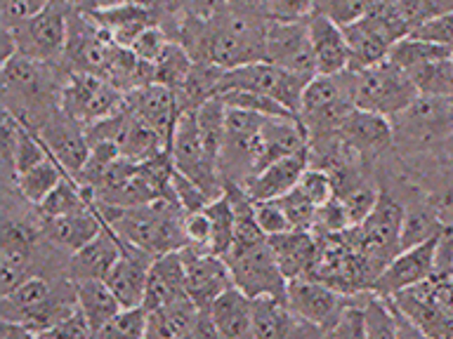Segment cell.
Wrapping results in <instances>:
<instances>
[{
  "label": "cell",
  "instance_id": "6da1fadb",
  "mask_svg": "<svg viewBox=\"0 0 453 339\" xmlns=\"http://www.w3.org/2000/svg\"><path fill=\"white\" fill-rule=\"evenodd\" d=\"M69 71L17 52L3 62V111L38 132L59 109Z\"/></svg>",
  "mask_w": 453,
  "mask_h": 339
},
{
  "label": "cell",
  "instance_id": "7a4b0ae2",
  "mask_svg": "<svg viewBox=\"0 0 453 339\" xmlns=\"http://www.w3.org/2000/svg\"><path fill=\"white\" fill-rule=\"evenodd\" d=\"M92 207L120 238L147 250L154 257L182 250L187 245V231H184L187 212L177 203L175 196L156 198L151 203L133 205V207H119L109 203H92Z\"/></svg>",
  "mask_w": 453,
  "mask_h": 339
},
{
  "label": "cell",
  "instance_id": "3957f363",
  "mask_svg": "<svg viewBox=\"0 0 453 339\" xmlns=\"http://www.w3.org/2000/svg\"><path fill=\"white\" fill-rule=\"evenodd\" d=\"M395 154L402 161H418L439 151L453 132V97L418 94L403 111L392 116Z\"/></svg>",
  "mask_w": 453,
  "mask_h": 339
},
{
  "label": "cell",
  "instance_id": "277c9868",
  "mask_svg": "<svg viewBox=\"0 0 453 339\" xmlns=\"http://www.w3.org/2000/svg\"><path fill=\"white\" fill-rule=\"evenodd\" d=\"M382 189V186H380ZM402 224H403V203L392 193L382 189L373 212L361 224L349 226L345 236L361 254L366 274L373 288L375 278L380 271L402 252Z\"/></svg>",
  "mask_w": 453,
  "mask_h": 339
},
{
  "label": "cell",
  "instance_id": "5b68a950",
  "mask_svg": "<svg viewBox=\"0 0 453 339\" xmlns=\"http://www.w3.org/2000/svg\"><path fill=\"white\" fill-rule=\"evenodd\" d=\"M354 71H340V73H317L303 92L300 102V123L304 125L311 139L338 134L342 120L354 109Z\"/></svg>",
  "mask_w": 453,
  "mask_h": 339
},
{
  "label": "cell",
  "instance_id": "8992f818",
  "mask_svg": "<svg viewBox=\"0 0 453 339\" xmlns=\"http://www.w3.org/2000/svg\"><path fill=\"white\" fill-rule=\"evenodd\" d=\"M345 28L347 42H349V69H368L373 64L388 59L389 49L403 35H409V26L403 21L395 0H378V5Z\"/></svg>",
  "mask_w": 453,
  "mask_h": 339
},
{
  "label": "cell",
  "instance_id": "52a82bcc",
  "mask_svg": "<svg viewBox=\"0 0 453 339\" xmlns=\"http://www.w3.org/2000/svg\"><path fill=\"white\" fill-rule=\"evenodd\" d=\"M267 116H260L246 109L226 106V127L222 148H219L218 168L222 186L226 182L243 184L257 172L260 165V134Z\"/></svg>",
  "mask_w": 453,
  "mask_h": 339
},
{
  "label": "cell",
  "instance_id": "ba28073f",
  "mask_svg": "<svg viewBox=\"0 0 453 339\" xmlns=\"http://www.w3.org/2000/svg\"><path fill=\"white\" fill-rule=\"evenodd\" d=\"M418 97L411 76L395 62L373 64L354 71V104L380 116H396Z\"/></svg>",
  "mask_w": 453,
  "mask_h": 339
},
{
  "label": "cell",
  "instance_id": "9c48e42d",
  "mask_svg": "<svg viewBox=\"0 0 453 339\" xmlns=\"http://www.w3.org/2000/svg\"><path fill=\"white\" fill-rule=\"evenodd\" d=\"M168 151L177 172H182L196 184H201L212 198H218L225 191L218 158L211 154V148L205 147L203 134L198 127L196 109H187V111L180 113Z\"/></svg>",
  "mask_w": 453,
  "mask_h": 339
},
{
  "label": "cell",
  "instance_id": "30bf717a",
  "mask_svg": "<svg viewBox=\"0 0 453 339\" xmlns=\"http://www.w3.org/2000/svg\"><path fill=\"white\" fill-rule=\"evenodd\" d=\"M73 7L69 0H52L45 10L31 19L10 28L21 55L34 56L48 64H64L66 42H69V21Z\"/></svg>",
  "mask_w": 453,
  "mask_h": 339
},
{
  "label": "cell",
  "instance_id": "8fae6325",
  "mask_svg": "<svg viewBox=\"0 0 453 339\" xmlns=\"http://www.w3.org/2000/svg\"><path fill=\"white\" fill-rule=\"evenodd\" d=\"M311 78L310 73H297L272 62H253L236 69H226L219 80V92L226 90H253L279 99L290 111H300L303 92Z\"/></svg>",
  "mask_w": 453,
  "mask_h": 339
},
{
  "label": "cell",
  "instance_id": "7c38bea8",
  "mask_svg": "<svg viewBox=\"0 0 453 339\" xmlns=\"http://www.w3.org/2000/svg\"><path fill=\"white\" fill-rule=\"evenodd\" d=\"M126 104V92H120L109 78L88 71H69L62 92V111L85 127L111 116Z\"/></svg>",
  "mask_w": 453,
  "mask_h": 339
},
{
  "label": "cell",
  "instance_id": "4fadbf2b",
  "mask_svg": "<svg viewBox=\"0 0 453 339\" xmlns=\"http://www.w3.org/2000/svg\"><path fill=\"white\" fill-rule=\"evenodd\" d=\"M225 260L232 268L234 285L243 290L246 295L286 297L288 278L283 275L279 261L274 260L269 240L241 247V250H232Z\"/></svg>",
  "mask_w": 453,
  "mask_h": 339
},
{
  "label": "cell",
  "instance_id": "5bb4252c",
  "mask_svg": "<svg viewBox=\"0 0 453 339\" xmlns=\"http://www.w3.org/2000/svg\"><path fill=\"white\" fill-rule=\"evenodd\" d=\"M354 297L357 295H345L311 275L293 278L286 288V302H288L290 311L297 318L319 325L324 330V337H328V330L338 320L340 311L345 309Z\"/></svg>",
  "mask_w": 453,
  "mask_h": 339
},
{
  "label": "cell",
  "instance_id": "9a60e30c",
  "mask_svg": "<svg viewBox=\"0 0 453 339\" xmlns=\"http://www.w3.org/2000/svg\"><path fill=\"white\" fill-rule=\"evenodd\" d=\"M338 134L345 139L347 147H352L361 155V161L368 168H373L380 161H385L389 154H395V130L392 120L380 113L366 111L354 106L342 120Z\"/></svg>",
  "mask_w": 453,
  "mask_h": 339
},
{
  "label": "cell",
  "instance_id": "2e32d148",
  "mask_svg": "<svg viewBox=\"0 0 453 339\" xmlns=\"http://www.w3.org/2000/svg\"><path fill=\"white\" fill-rule=\"evenodd\" d=\"M267 62L288 71H297V73L317 76L307 17L304 19H274V17L269 19Z\"/></svg>",
  "mask_w": 453,
  "mask_h": 339
},
{
  "label": "cell",
  "instance_id": "e0dca14e",
  "mask_svg": "<svg viewBox=\"0 0 453 339\" xmlns=\"http://www.w3.org/2000/svg\"><path fill=\"white\" fill-rule=\"evenodd\" d=\"M184 271H187V295L196 302L198 309H211L215 297L232 288V268L225 257L196 245H184Z\"/></svg>",
  "mask_w": 453,
  "mask_h": 339
},
{
  "label": "cell",
  "instance_id": "ac0fdd59",
  "mask_svg": "<svg viewBox=\"0 0 453 339\" xmlns=\"http://www.w3.org/2000/svg\"><path fill=\"white\" fill-rule=\"evenodd\" d=\"M35 134L45 141L48 151L55 155V161L62 165L66 175L76 177L83 170L90 155V141L83 123H78L59 109Z\"/></svg>",
  "mask_w": 453,
  "mask_h": 339
},
{
  "label": "cell",
  "instance_id": "d6986e66",
  "mask_svg": "<svg viewBox=\"0 0 453 339\" xmlns=\"http://www.w3.org/2000/svg\"><path fill=\"white\" fill-rule=\"evenodd\" d=\"M439 236V233H437ZM437 236L425 240L420 245L403 247L388 267L382 268L380 275L375 278L373 292L392 297L406 288H413L425 278L434 275V250H437Z\"/></svg>",
  "mask_w": 453,
  "mask_h": 339
},
{
  "label": "cell",
  "instance_id": "ffe728a7",
  "mask_svg": "<svg viewBox=\"0 0 453 339\" xmlns=\"http://www.w3.org/2000/svg\"><path fill=\"white\" fill-rule=\"evenodd\" d=\"M151 261H154V254L120 238V257L104 278L113 295L119 297L120 306H144Z\"/></svg>",
  "mask_w": 453,
  "mask_h": 339
},
{
  "label": "cell",
  "instance_id": "44dd1931",
  "mask_svg": "<svg viewBox=\"0 0 453 339\" xmlns=\"http://www.w3.org/2000/svg\"><path fill=\"white\" fill-rule=\"evenodd\" d=\"M126 102L147 125H151L156 132L161 134L165 147H170L173 130H175L177 118L182 113L175 90H170L161 83H151L140 87V90L127 92Z\"/></svg>",
  "mask_w": 453,
  "mask_h": 339
},
{
  "label": "cell",
  "instance_id": "7402d4cb",
  "mask_svg": "<svg viewBox=\"0 0 453 339\" xmlns=\"http://www.w3.org/2000/svg\"><path fill=\"white\" fill-rule=\"evenodd\" d=\"M120 257V238L111 226L104 229L95 238L76 252H71L66 264V275L71 281H104L116 260Z\"/></svg>",
  "mask_w": 453,
  "mask_h": 339
},
{
  "label": "cell",
  "instance_id": "603a6c76",
  "mask_svg": "<svg viewBox=\"0 0 453 339\" xmlns=\"http://www.w3.org/2000/svg\"><path fill=\"white\" fill-rule=\"evenodd\" d=\"M307 26H310L317 73L331 76V73H340V71L349 69L352 55H349V42H347L345 28L319 12H311L307 17Z\"/></svg>",
  "mask_w": 453,
  "mask_h": 339
},
{
  "label": "cell",
  "instance_id": "cb8c5ba5",
  "mask_svg": "<svg viewBox=\"0 0 453 339\" xmlns=\"http://www.w3.org/2000/svg\"><path fill=\"white\" fill-rule=\"evenodd\" d=\"M310 168V148L290 154L286 158L269 162L267 168L255 172L243 189L253 200H272V198H281L290 189H296L304 170Z\"/></svg>",
  "mask_w": 453,
  "mask_h": 339
},
{
  "label": "cell",
  "instance_id": "d4e9b609",
  "mask_svg": "<svg viewBox=\"0 0 453 339\" xmlns=\"http://www.w3.org/2000/svg\"><path fill=\"white\" fill-rule=\"evenodd\" d=\"M267 240L274 260L279 261L288 281L311 274L319 254V238L311 229H288V231L269 236Z\"/></svg>",
  "mask_w": 453,
  "mask_h": 339
},
{
  "label": "cell",
  "instance_id": "484cf974",
  "mask_svg": "<svg viewBox=\"0 0 453 339\" xmlns=\"http://www.w3.org/2000/svg\"><path fill=\"white\" fill-rule=\"evenodd\" d=\"M102 229H104V219L99 217V212L92 205L69 215L42 219V236L66 254L88 245Z\"/></svg>",
  "mask_w": 453,
  "mask_h": 339
},
{
  "label": "cell",
  "instance_id": "4316f807",
  "mask_svg": "<svg viewBox=\"0 0 453 339\" xmlns=\"http://www.w3.org/2000/svg\"><path fill=\"white\" fill-rule=\"evenodd\" d=\"M92 19L97 21L99 26L104 28L106 34L111 35L116 45L130 48L134 38L144 31V28L158 24V14L156 10L147 5H137V3H116V5H99L92 10Z\"/></svg>",
  "mask_w": 453,
  "mask_h": 339
},
{
  "label": "cell",
  "instance_id": "83f0119b",
  "mask_svg": "<svg viewBox=\"0 0 453 339\" xmlns=\"http://www.w3.org/2000/svg\"><path fill=\"white\" fill-rule=\"evenodd\" d=\"M184 295H187V271H184L182 252L173 250V252L154 257L151 268H149L147 295H144L147 311L158 309L163 304Z\"/></svg>",
  "mask_w": 453,
  "mask_h": 339
},
{
  "label": "cell",
  "instance_id": "f1b7e54d",
  "mask_svg": "<svg viewBox=\"0 0 453 339\" xmlns=\"http://www.w3.org/2000/svg\"><path fill=\"white\" fill-rule=\"evenodd\" d=\"M304 148H310V134L300 123V118H296V116L293 118H265L260 134V165H257V172L262 168H267L269 162L286 158L290 154H297V151H304Z\"/></svg>",
  "mask_w": 453,
  "mask_h": 339
},
{
  "label": "cell",
  "instance_id": "f546056e",
  "mask_svg": "<svg viewBox=\"0 0 453 339\" xmlns=\"http://www.w3.org/2000/svg\"><path fill=\"white\" fill-rule=\"evenodd\" d=\"M201 309L189 295L177 297L173 302L163 304L158 309L149 311L147 337L158 339H182L194 337Z\"/></svg>",
  "mask_w": 453,
  "mask_h": 339
},
{
  "label": "cell",
  "instance_id": "4dcf8cb0",
  "mask_svg": "<svg viewBox=\"0 0 453 339\" xmlns=\"http://www.w3.org/2000/svg\"><path fill=\"white\" fill-rule=\"evenodd\" d=\"M212 323L219 337H250L253 323V297L232 285L211 304Z\"/></svg>",
  "mask_w": 453,
  "mask_h": 339
},
{
  "label": "cell",
  "instance_id": "1f68e13d",
  "mask_svg": "<svg viewBox=\"0 0 453 339\" xmlns=\"http://www.w3.org/2000/svg\"><path fill=\"white\" fill-rule=\"evenodd\" d=\"M392 299L416 323L423 337H453V316L437 302H432L430 297L409 288L392 295Z\"/></svg>",
  "mask_w": 453,
  "mask_h": 339
},
{
  "label": "cell",
  "instance_id": "d6a6232c",
  "mask_svg": "<svg viewBox=\"0 0 453 339\" xmlns=\"http://www.w3.org/2000/svg\"><path fill=\"white\" fill-rule=\"evenodd\" d=\"M73 288H76L78 309L83 311L92 328V335L97 337V332L123 309L119 297L113 295L106 281H76Z\"/></svg>",
  "mask_w": 453,
  "mask_h": 339
},
{
  "label": "cell",
  "instance_id": "836d02e7",
  "mask_svg": "<svg viewBox=\"0 0 453 339\" xmlns=\"http://www.w3.org/2000/svg\"><path fill=\"white\" fill-rule=\"evenodd\" d=\"M66 172L59 162L55 161V155L50 154L48 158L38 165H34L27 172H21L17 179H14V186H7V189H14L19 193V198H24L27 203L38 205L42 198L48 196L50 191L55 189L57 184L62 182Z\"/></svg>",
  "mask_w": 453,
  "mask_h": 339
},
{
  "label": "cell",
  "instance_id": "e575fe53",
  "mask_svg": "<svg viewBox=\"0 0 453 339\" xmlns=\"http://www.w3.org/2000/svg\"><path fill=\"white\" fill-rule=\"evenodd\" d=\"M416 85L418 94L453 97V56H441L406 71Z\"/></svg>",
  "mask_w": 453,
  "mask_h": 339
},
{
  "label": "cell",
  "instance_id": "d590c367",
  "mask_svg": "<svg viewBox=\"0 0 453 339\" xmlns=\"http://www.w3.org/2000/svg\"><path fill=\"white\" fill-rule=\"evenodd\" d=\"M194 66V56L182 42L170 41L168 48L163 49V55L154 62V83H161L170 90H180Z\"/></svg>",
  "mask_w": 453,
  "mask_h": 339
},
{
  "label": "cell",
  "instance_id": "8d00e7d4",
  "mask_svg": "<svg viewBox=\"0 0 453 339\" xmlns=\"http://www.w3.org/2000/svg\"><path fill=\"white\" fill-rule=\"evenodd\" d=\"M205 215L211 219L212 229L211 252L219 254V257H226L234 245V207L225 191L205 205Z\"/></svg>",
  "mask_w": 453,
  "mask_h": 339
},
{
  "label": "cell",
  "instance_id": "74e56055",
  "mask_svg": "<svg viewBox=\"0 0 453 339\" xmlns=\"http://www.w3.org/2000/svg\"><path fill=\"white\" fill-rule=\"evenodd\" d=\"M441 56H453V52L430 41L416 38V35H403L402 41H396L392 45L388 59L395 62L396 66H402L403 71H411L420 66V64L432 62V59H441Z\"/></svg>",
  "mask_w": 453,
  "mask_h": 339
},
{
  "label": "cell",
  "instance_id": "f35d334b",
  "mask_svg": "<svg viewBox=\"0 0 453 339\" xmlns=\"http://www.w3.org/2000/svg\"><path fill=\"white\" fill-rule=\"evenodd\" d=\"M83 207H90V203L85 200L83 191H81V184L69 175L64 177L62 182L57 184L55 189L50 191L48 196L35 205V210H38V215H41L42 219L69 215V212L83 210Z\"/></svg>",
  "mask_w": 453,
  "mask_h": 339
},
{
  "label": "cell",
  "instance_id": "ab89813d",
  "mask_svg": "<svg viewBox=\"0 0 453 339\" xmlns=\"http://www.w3.org/2000/svg\"><path fill=\"white\" fill-rule=\"evenodd\" d=\"M364 318H366V339H396V318L392 302L385 295L368 292L364 302Z\"/></svg>",
  "mask_w": 453,
  "mask_h": 339
},
{
  "label": "cell",
  "instance_id": "60d3db41",
  "mask_svg": "<svg viewBox=\"0 0 453 339\" xmlns=\"http://www.w3.org/2000/svg\"><path fill=\"white\" fill-rule=\"evenodd\" d=\"M219 97L225 99L226 106H236V109H246V111H255L267 118H300L296 111H290L288 106H283L279 99L262 94V92L253 90H226Z\"/></svg>",
  "mask_w": 453,
  "mask_h": 339
},
{
  "label": "cell",
  "instance_id": "b9f144b4",
  "mask_svg": "<svg viewBox=\"0 0 453 339\" xmlns=\"http://www.w3.org/2000/svg\"><path fill=\"white\" fill-rule=\"evenodd\" d=\"M147 306H123L109 323L97 332V337L109 339H142L147 337Z\"/></svg>",
  "mask_w": 453,
  "mask_h": 339
},
{
  "label": "cell",
  "instance_id": "7bdbcfd3",
  "mask_svg": "<svg viewBox=\"0 0 453 339\" xmlns=\"http://www.w3.org/2000/svg\"><path fill=\"white\" fill-rule=\"evenodd\" d=\"M378 0H314V12L324 14L340 26H349L361 17H366Z\"/></svg>",
  "mask_w": 453,
  "mask_h": 339
},
{
  "label": "cell",
  "instance_id": "ee69618b",
  "mask_svg": "<svg viewBox=\"0 0 453 339\" xmlns=\"http://www.w3.org/2000/svg\"><path fill=\"white\" fill-rule=\"evenodd\" d=\"M366 292H359L352 302L347 304L345 309L340 311L338 320L328 330V337H347V339H366V318H364V302H366Z\"/></svg>",
  "mask_w": 453,
  "mask_h": 339
},
{
  "label": "cell",
  "instance_id": "f6af8a7d",
  "mask_svg": "<svg viewBox=\"0 0 453 339\" xmlns=\"http://www.w3.org/2000/svg\"><path fill=\"white\" fill-rule=\"evenodd\" d=\"M170 186H173V196H175L177 203L182 205L184 212L205 210V205L212 200L211 193H208L201 184H196L194 179L182 175V172H177V170L173 172Z\"/></svg>",
  "mask_w": 453,
  "mask_h": 339
},
{
  "label": "cell",
  "instance_id": "bcb514c9",
  "mask_svg": "<svg viewBox=\"0 0 453 339\" xmlns=\"http://www.w3.org/2000/svg\"><path fill=\"white\" fill-rule=\"evenodd\" d=\"M281 207L288 215V222L293 229H314V219H317L319 205H314L310 198L304 196L300 189H290L281 198H276Z\"/></svg>",
  "mask_w": 453,
  "mask_h": 339
},
{
  "label": "cell",
  "instance_id": "7dc6e473",
  "mask_svg": "<svg viewBox=\"0 0 453 339\" xmlns=\"http://www.w3.org/2000/svg\"><path fill=\"white\" fill-rule=\"evenodd\" d=\"M296 189L303 191L304 196L310 198L314 205H319V207H321L324 203H328V200L335 196V189H333L331 175H328L326 170L314 168V165H310V168L304 170Z\"/></svg>",
  "mask_w": 453,
  "mask_h": 339
},
{
  "label": "cell",
  "instance_id": "c3c4849f",
  "mask_svg": "<svg viewBox=\"0 0 453 339\" xmlns=\"http://www.w3.org/2000/svg\"><path fill=\"white\" fill-rule=\"evenodd\" d=\"M409 35L430 41L434 42V45H441V48L451 49L453 52V12L434 14L432 19L423 21L420 26L413 28Z\"/></svg>",
  "mask_w": 453,
  "mask_h": 339
},
{
  "label": "cell",
  "instance_id": "681fc988",
  "mask_svg": "<svg viewBox=\"0 0 453 339\" xmlns=\"http://www.w3.org/2000/svg\"><path fill=\"white\" fill-rule=\"evenodd\" d=\"M52 0H0V17L3 28H17L19 24L28 21L34 14L50 5Z\"/></svg>",
  "mask_w": 453,
  "mask_h": 339
},
{
  "label": "cell",
  "instance_id": "f907efd6",
  "mask_svg": "<svg viewBox=\"0 0 453 339\" xmlns=\"http://www.w3.org/2000/svg\"><path fill=\"white\" fill-rule=\"evenodd\" d=\"M255 217H257V224L267 236H276V233H283L293 229L288 222V215L281 207V203L272 198V200H255Z\"/></svg>",
  "mask_w": 453,
  "mask_h": 339
},
{
  "label": "cell",
  "instance_id": "816d5d0a",
  "mask_svg": "<svg viewBox=\"0 0 453 339\" xmlns=\"http://www.w3.org/2000/svg\"><path fill=\"white\" fill-rule=\"evenodd\" d=\"M168 42H170V35L165 34L158 24H154V26L144 28V31L134 38L130 49H133L134 55L140 56V59H144V62L154 64L156 59L163 55V49L168 48Z\"/></svg>",
  "mask_w": 453,
  "mask_h": 339
},
{
  "label": "cell",
  "instance_id": "f5cc1de1",
  "mask_svg": "<svg viewBox=\"0 0 453 339\" xmlns=\"http://www.w3.org/2000/svg\"><path fill=\"white\" fill-rule=\"evenodd\" d=\"M411 290H416L420 295L430 297L432 302H437L441 309H446L453 316V274H434L430 275V278H425V281L418 282V285H413Z\"/></svg>",
  "mask_w": 453,
  "mask_h": 339
},
{
  "label": "cell",
  "instance_id": "db71d44e",
  "mask_svg": "<svg viewBox=\"0 0 453 339\" xmlns=\"http://www.w3.org/2000/svg\"><path fill=\"white\" fill-rule=\"evenodd\" d=\"M83 337H95L92 335V328L88 323V318L81 309H76L73 313L59 320V323L52 328V330L45 332L42 339H83Z\"/></svg>",
  "mask_w": 453,
  "mask_h": 339
},
{
  "label": "cell",
  "instance_id": "11a10c76",
  "mask_svg": "<svg viewBox=\"0 0 453 339\" xmlns=\"http://www.w3.org/2000/svg\"><path fill=\"white\" fill-rule=\"evenodd\" d=\"M399 12H402L406 26H409V34L413 28H418L423 21L432 19L434 14H439V3L437 0H395Z\"/></svg>",
  "mask_w": 453,
  "mask_h": 339
},
{
  "label": "cell",
  "instance_id": "9f6ffc18",
  "mask_svg": "<svg viewBox=\"0 0 453 339\" xmlns=\"http://www.w3.org/2000/svg\"><path fill=\"white\" fill-rule=\"evenodd\" d=\"M184 231H187V245L203 247V250H211V219L205 215V210L198 212H187L184 217Z\"/></svg>",
  "mask_w": 453,
  "mask_h": 339
},
{
  "label": "cell",
  "instance_id": "6f0895ef",
  "mask_svg": "<svg viewBox=\"0 0 453 339\" xmlns=\"http://www.w3.org/2000/svg\"><path fill=\"white\" fill-rule=\"evenodd\" d=\"M267 12L274 19H304L314 12V0H267Z\"/></svg>",
  "mask_w": 453,
  "mask_h": 339
},
{
  "label": "cell",
  "instance_id": "680465c9",
  "mask_svg": "<svg viewBox=\"0 0 453 339\" xmlns=\"http://www.w3.org/2000/svg\"><path fill=\"white\" fill-rule=\"evenodd\" d=\"M173 5L184 14V17H194V19H212L215 14L226 10V0H170Z\"/></svg>",
  "mask_w": 453,
  "mask_h": 339
},
{
  "label": "cell",
  "instance_id": "91938a15",
  "mask_svg": "<svg viewBox=\"0 0 453 339\" xmlns=\"http://www.w3.org/2000/svg\"><path fill=\"white\" fill-rule=\"evenodd\" d=\"M226 5L239 12H253V14H267V0H226Z\"/></svg>",
  "mask_w": 453,
  "mask_h": 339
},
{
  "label": "cell",
  "instance_id": "94428289",
  "mask_svg": "<svg viewBox=\"0 0 453 339\" xmlns=\"http://www.w3.org/2000/svg\"><path fill=\"white\" fill-rule=\"evenodd\" d=\"M437 154H439V158H441V161L449 162V165L453 168V132H451V137H449V139H446L444 144L439 147Z\"/></svg>",
  "mask_w": 453,
  "mask_h": 339
},
{
  "label": "cell",
  "instance_id": "6125c7cd",
  "mask_svg": "<svg viewBox=\"0 0 453 339\" xmlns=\"http://www.w3.org/2000/svg\"><path fill=\"white\" fill-rule=\"evenodd\" d=\"M69 5L78 12H92L99 5V0H69Z\"/></svg>",
  "mask_w": 453,
  "mask_h": 339
},
{
  "label": "cell",
  "instance_id": "be15d7a7",
  "mask_svg": "<svg viewBox=\"0 0 453 339\" xmlns=\"http://www.w3.org/2000/svg\"><path fill=\"white\" fill-rule=\"evenodd\" d=\"M441 12H453V0H437Z\"/></svg>",
  "mask_w": 453,
  "mask_h": 339
}]
</instances>
